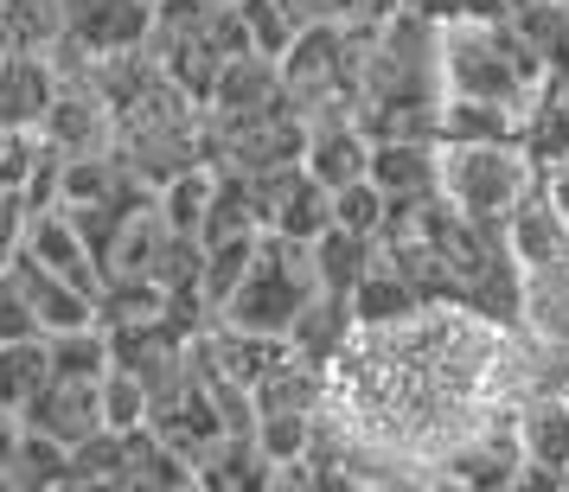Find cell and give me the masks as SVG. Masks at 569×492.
<instances>
[{
    "instance_id": "cell-5",
    "label": "cell",
    "mask_w": 569,
    "mask_h": 492,
    "mask_svg": "<svg viewBox=\"0 0 569 492\" xmlns=\"http://www.w3.org/2000/svg\"><path fill=\"white\" fill-rule=\"evenodd\" d=\"M103 378H109V371H103ZM103 378L52 371V378H46V390H39L27 410H20V422H27V429H39V435L64 441V448H78V441H90L97 429H109V422H103Z\"/></svg>"
},
{
    "instance_id": "cell-15",
    "label": "cell",
    "mask_w": 569,
    "mask_h": 492,
    "mask_svg": "<svg viewBox=\"0 0 569 492\" xmlns=\"http://www.w3.org/2000/svg\"><path fill=\"white\" fill-rule=\"evenodd\" d=\"M385 218H390V199H385V185L371 180V173L333 192V224H339V231L378 237V231H385Z\"/></svg>"
},
{
    "instance_id": "cell-11",
    "label": "cell",
    "mask_w": 569,
    "mask_h": 492,
    "mask_svg": "<svg viewBox=\"0 0 569 492\" xmlns=\"http://www.w3.org/2000/svg\"><path fill=\"white\" fill-rule=\"evenodd\" d=\"M58 371L52 359V333H27V339H0V410L20 415L46 390V378Z\"/></svg>"
},
{
    "instance_id": "cell-1",
    "label": "cell",
    "mask_w": 569,
    "mask_h": 492,
    "mask_svg": "<svg viewBox=\"0 0 569 492\" xmlns=\"http://www.w3.org/2000/svg\"><path fill=\"white\" fill-rule=\"evenodd\" d=\"M518 403L512 320L467 301L359 320L327 364L313 441L288 473L308 486H441L448 454L492 422H512Z\"/></svg>"
},
{
    "instance_id": "cell-16",
    "label": "cell",
    "mask_w": 569,
    "mask_h": 492,
    "mask_svg": "<svg viewBox=\"0 0 569 492\" xmlns=\"http://www.w3.org/2000/svg\"><path fill=\"white\" fill-rule=\"evenodd\" d=\"M436 20H499L512 0H422Z\"/></svg>"
},
{
    "instance_id": "cell-12",
    "label": "cell",
    "mask_w": 569,
    "mask_h": 492,
    "mask_svg": "<svg viewBox=\"0 0 569 492\" xmlns=\"http://www.w3.org/2000/svg\"><path fill=\"white\" fill-rule=\"evenodd\" d=\"M512 32L543 58V71H569V0H512L506 7Z\"/></svg>"
},
{
    "instance_id": "cell-18",
    "label": "cell",
    "mask_w": 569,
    "mask_h": 492,
    "mask_svg": "<svg viewBox=\"0 0 569 492\" xmlns=\"http://www.w3.org/2000/svg\"><path fill=\"white\" fill-rule=\"evenodd\" d=\"M13 441H20V415L0 410V486H7V461H13Z\"/></svg>"
},
{
    "instance_id": "cell-13",
    "label": "cell",
    "mask_w": 569,
    "mask_h": 492,
    "mask_svg": "<svg viewBox=\"0 0 569 492\" xmlns=\"http://www.w3.org/2000/svg\"><path fill=\"white\" fill-rule=\"evenodd\" d=\"M525 116L487 97H441V141H518Z\"/></svg>"
},
{
    "instance_id": "cell-10",
    "label": "cell",
    "mask_w": 569,
    "mask_h": 492,
    "mask_svg": "<svg viewBox=\"0 0 569 492\" xmlns=\"http://www.w3.org/2000/svg\"><path fill=\"white\" fill-rule=\"evenodd\" d=\"M371 180L385 185V199L441 192V141H371Z\"/></svg>"
},
{
    "instance_id": "cell-3",
    "label": "cell",
    "mask_w": 569,
    "mask_h": 492,
    "mask_svg": "<svg viewBox=\"0 0 569 492\" xmlns=\"http://www.w3.org/2000/svg\"><path fill=\"white\" fill-rule=\"evenodd\" d=\"M320 294V269H313V243L282 231H262L257 237V257L243 269V282L231 288V301L218 308L224 327H243V333H269L288 339L295 320L308 313V301Z\"/></svg>"
},
{
    "instance_id": "cell-8",
    "label": "cell",
    "mask_w": 569,
    "mask_h": 492,
    "mask_svg": "<svg viewBox=\"0 0 569 492\" xmlns=\"http://www.w3.org/2000/svg\"><path fill=\"white\" fill-rule=\"evenodd\" d=\"M58 97L52 58H39V46H13L0 52V129H46Z\"/></svg>"
},
{
    "instance_id": "cell-7",
    "label": "cell",
    "mask_w": 569,
    "mask_h": 492,
    "mask_svg": "<svg viewBox=\"0 0 569 492\" xmlns=\"http://www.w3.org/2000/svg\"><path fill=\"white\" fill-rule=\"evenodd\" d=\"M518 441H525V473L518 486H569V390L563 396H525L518 403Z\"/></svg>"
},
{
    "instance_id": "cell-2",
    "label": "cell",
    "mask_w": 569,
    "mask_h": 492,
    "mask_svg": "<svg viewBox=\"0 0 569 492\" xmlns=\"http://www.w3.org/2000/svg\"><path fill=\"white\" fill-rule=\"evenodd\" d=\"M550 83L543 58L512 32V20H441V90L448 97H487V103L525 109Z\"/></svg>"
},
{
    "instance_id": "cell-9",
    "label": "cell",
    "mask_w": 569,
    "mask_h": 492,
    "mask_svg": "<svg viewBox=\"0 0 569 492\" xmlns=\"http://www.w3.org/2000/svg\"><path fill=\"white\" fill-rule=\"evenodd\" d=\"M506 250H512V262L531 275V269H543V262H563L569 257V224L563 211L543 199L538 185H531V199L506 218Z\"/></svg>"
},
{
    "instance_id": "cell-14",
    "label": "cell",
    "mask_w": 569,
    "mask_h": 492,
    "mask_svg": "<svg viewBox=\"0 0 569 492\" xmlns=\"http://www.w3.org/2000/svg\"><path fill=\"white\" fill-rule=\"evenodd\" d=\"M7 486H20V492H32V486H71V448L20 422L13 461H7Z\"/></svg>"
},
{
    "instance_id": "cell-17",
    "label": "cell",
    "mask_w": 569,
    "mask_h": 492,
    "mask_svg": "<svg viewBox=\"0 0 569 492\" xmlns=\"http://www.w3.org/2000/svg\"><path fill=\"white\" fill-rule=\"evenodd\" d=\"M538 192H543L557 211H563V224H569V160H550V167H538Z\"/></svg>"
},
{
    "instance_id": "cell-6",
    "label": "cell",
    "mask_w": 569,
    "mask_h": 492,
    "mask_svg": "<svg viewBox=\"0 0 569 492\" xmlns=\"http://www.w3.org/2000/svg\"><path fill=\"white\" fill-rule=\"evenodd\" d=\"M301 167L320 185H352L371 173V134H365L359 109H313L308 116V141H301Z\"/></svg>"
},
{
    "instance_id": "cell-4",
    "label": "cell",
    "mask_w": 569,
    "mask_h": 492,
    "mask_svg": "<svg viewBox=\"0 0 569 492\" xmlns=\"http://www.w3.org/2000/svg\"><path fill=\"white\" fill-rule=\"evenodd\" d=\"M538 185V160L525 154V141H441V199L473 218L499 224L512 218Z\"/></svg>"
}]
</instances>
